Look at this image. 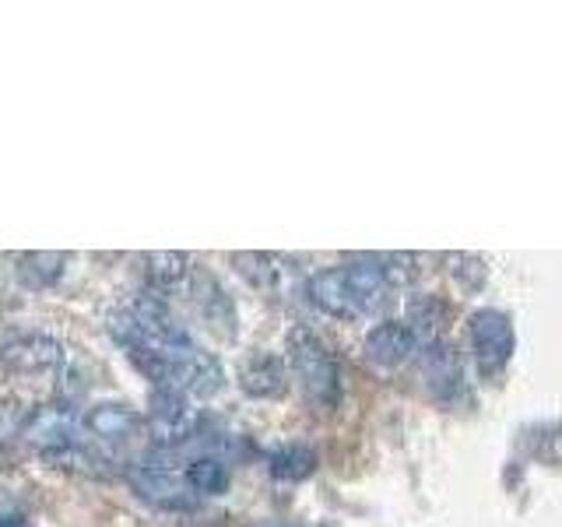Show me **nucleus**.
<instances>
[{
	"instance_id": "nucleus-14",
	"label": "nucleus",
	"mask_w": 562,
	"mask_h": 527,
	"mask_svg": "<svg viewBox=\"0 0 562 527\" xmlns=\"http://www.w3.org/2000/svg\"><path fill=\"white\" fill-rule=\"evenodd\" d=\"M183 479L190 485L193 496H222L233 482V474H228V464L225 457H215V453H193V457H183Z\"/></svg>"
},
{
	"instance_id": "nucleus-6",
	"label": "nucleus",
	"mask_w": 562,
	"mask_h": 527,
	"mask_svg": "<svg viewBox=\"0 0 562 527\" xmlns=\"http://www.w3.org/2000/svg\"><path fill=\"white\" fill-rule=\"evenodd\" d=\"M0 369L14 377H60L64 369V345L57 338L40 330L14 334V338L0 341Z\"/></svg>"
},
{
	"instance_id": "nucleus-15",
	"label": "nucleus",
	"mask_w": 562,
	"mask_h": 527,
	"mask_svg": "<svg viewBox=\"0 0 562 527\" xmlns=\"http://www.w3.org/2000/svg\"><path fill=\"white\" fill-rule=\"evenodd\" d=\"M447 303L439 295H415L408 303V313H404V324L415 334L418 348H426L432 341H443V327H447Z\"/></svg>"
},
{
	"instance_id": "nucleus-12",
	"label": "nucleus",
	"mask_w": 562,
	"mask_h": 527,
	"mask_svg": "<svg viewBox=\"0 0 562 527\" xmlns=\"http://www.w3.org/2000/svg\"><path fill=\"white\" fill-rule=\"evenodd\" d=\"M418 377L426 380V386H429V391H432L439 401H450L457 386H461V366H457L453 345H447V341H432V345L422 348Z\"/></svg>"
},
{
	"instance_id": "nucleus-3",
	"label": "nucleus",
	"mask_w": 562,
	"mask_h": 527,
	"mask_svg": "<svg viewBox=\"0 0 562 527\" xmlns=\"http://www.w3.org/2000/svg\"><path fill=\"white\" fill-rule=\"evenodd\" d=\"M22 436H25V444L53 468L78 464L81 457H88L81 415L70 408L67 401H49V404H40L35 412H29Z\"/></svg>"
},
{
	"instance_id": "nucleus-10",
	"label": "nucleus",
	"mask_w": 562,
	"mask_h": 527,
	"mask_svg": "<svg viewBox=\"0 0 562 527\" xmlns=\"http://www.w3.org/2000/svg\"><path fill=\"white\" fill-rule=\"evenodd\" d=\"M236 380L246 397L274 401V397H285L289 391V366L281 356H274V351H254V356H246L239 362Z\"/></svg>"
},
{
	"instance_id": "nucleus-19",
	"label": "nucleus",
	"mask_w": 562,
	"mask_h": 527,
	"mask_svg": "<svg viewBox=\"0 0 562 527\" xmlns=\"http://www.w3.org/2000/svg\"><path fill=\"white\" fill-rule=\"evenodd\" d=\"M0 527H29V520L22 514H4L0 517Z\"/></svg>"
},
{
	"instance_id": "nucleus-2",
	"label": "nucleus",
	"mask_w": 562,
	"mask_h": 527,
	"mask_svg": "<svg viewBox=\"0 0 562 527\" xmlns=\"http://www.w3.org/2000/svg\"><path fill=\"white\" fill-rule=\"evenodd\" d=\"M289 369L306 391V397L316 408L334 412L345 397V380H341V362L334 356V348L310 327H292L289 330Z\"/></svg>"
},
{
	"instance_id": "nucleus-13",
	"label": "nucleus",
	"mask_w": 562,
	"mask_h": 527,
	"mask_svg": "<svg viewBox=\"0 0 562 527\" xmlns=\"http://www.w3.org/2000/svg\"><path fill=\"white\" fill-rule=\"evenodd\" d=\"M193 260L180 250H158V254H145L140 257V278L148 281V289L155 295H166L172 289H180L190 278Z\"/></svg>"
},
{
	"instance_id": "nucleus-1",
	"label": "nucleus",
	"mask_w": 562,
	"mask_h": 527,
	"mask_svg": "<svg viewBox=\"0 0 562 527\" xmlns=\"http://www.w3.org/2000/svg\"><path fill=\"white\" fill-rule=\"evenodd\" d=\"M397 285L386 274L380 254H356L345 264L321 268L306 278L310 303L338 321H362V316H376L394 299Z\"/></svg>"
},
{
	"instance_id": "nucleus-5",
	"label": "nucleus",
	"mask_w": 562,
	"mask_h": 527,
	"mask_svg": "<svg viewBox=\"0 0 562 527\" xmlns=\"http://www.w3.org/2000/svg\"><path fill=\"white\" fill-rule=\"evenodd\" d=\"M468 341H471L474 366H479L485 377H496L509 366V359H514L517 330L503 310H474L468 316Z\"/></svg>"
},
{
	"instance_id": "nucleus-17",
	"label": "nucleus",
	"mask_w": 562,
	"mask_h": 527,
	"mask_svg": "<svg viewBox=\"0 0 562 527\" xmlns=\"http://www.w3.org/2000/svg\"><path fill=\"white\" fill-rule=\"evenodd\" d=\"M233 268L250 281L254 289L274 292L278 281L285 278V260L274 254H233Z\"/></svg>"
},
{
	"instance_id": "nucleus-9",
	"label": "nucleus",
	"mask_w": 562,
	"mask_h": 527,
	"mask_svg": "<svg viewBox=\"0 0 562 527\" xmlns=\"http://www.w3.org/2000/svg\"><path fill=\"white\" fill-rule=\"evenodd\" d=\"M131 489L145 503L162 506V509H190L193 503H198V496H193L187 479H183V471L169 468V464H148L145 461L140 468H134Z\"/></svg>"
},
{
	"instance_id": "nucleus-11",
	"label": "nucleus",
	"mask_w": 562,
	"mask_h": 527,
	"mask_svg": "<svg viewBox=\"0 0 562 527\" xmlns=\"http://www.w3.org/2000/svg\"><path fill=\"white\" fill-rule=\"evenodd\" d=\"M418 351L415 334L404 321H380L366 334V359L380 369H397Z\"/></svg>"
},
{
	"instance_id": "nucleus-4",
	"label": "nucleus",
	"mask_w": 562,
	"mask_h": 527,
	"mask_svg": "<svg viewBox=\"0 0 562 527\" xmlns=\"http://www.w3.org/2000/svg\"><path fill=\"white\" fill-rule=\"evenodd\" d=\"M81 433H88L95 447H102L105 453H127L137 450L148 439L145 418H140L131 404L123 401H99L81 415Z\"/></svg>"
},
{
	"instance_id": "nucleus-8",
	"label": "nucleus",
	"mask_w": 562,
	"mask_h": 527,
	"mask_svg": "<svg viewBox=\"0 0 562 527\" xmlns=\"http://www.w3.org/2000/svg\"><path fill=\"white\" fill-rule=\"evenodd\" d=\"M190 303L193 310H198L201 321L218 334V338L225 341H233L236 338V324H239V316H236V303L228 299V292L222 289V281L211 274L207 268H190Z\"/></svg>"
},
{
	"instance_id": "nucleus-16",
	"label": "nucleus",
	"mask_w": 562,
	"mask_h": 527,
	"mask_svg": "<svg viewBox=\"0 0 562 527\" xmlns=\"http://www.w3.org/2000/svg\"><path fill=\"white\" fill-rule=\"evenodd\" d=\"M67 254H49V250H35V254H22L18 257V278L32 289H49L57 285L67 271Z\"/></svg>"
},
{
	"instance_id": "nucleus-20",
	"label": "nucleus",
	"mask_w": 562,
	"mask_h": 527,
	"mask_svg": "<svg viewBox=\"0 0 562 527\" xmlns=\"http://www.w3.org/2000/svg\"><path fill=\"white\" fill-rule=\"evenodd\" d=\"M11 464V453H8V447L0 444V468H8Z\"/></svg>"
},
{
	"instance_id": "nucleus-18",
	"label": "nucleus",
	"mask_w": 562,
	"mask_h": 527,
	"mask_svg": "<svg viewBox=\"0 0 562 527\" xmlns=\"http://www.w3.org/2000/svg\"><path fill=\"white\" fill-rule=\"evenodd\" d=\"M268 468L278 482H303L316 468V453L306 444H285L268 457Z\"/></svg>"
},
{
	"instance_id": "nucleus-7",
	"label": "nucleus",
	"mask_w": 562,
	"mask_h": 527,
	"mask_svg": "<svg viewBox=\"0 0 562 527\" xmlns=\"http://www.w3.org/2000/svg\"><path fill=\"white\" fill-rule=\"evenodd\" d=\"M145 429H148V439L155 444V450H166V447L183 444V439L193 433L190 397L180 394V391H172V386H151Z\"/></svg>"
}]
</instances>
